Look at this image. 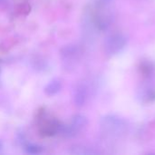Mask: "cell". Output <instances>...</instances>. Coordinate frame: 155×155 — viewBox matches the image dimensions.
<instances>
[{
	"mask_svg": "<svg viewBox=\"0 0 155 155\" xmlns=\"http://www.w3.org/2000/svg\"><path fill=\"white\" fill-rule=\"evenodd\" d=\"M126 123L116 115H105L100 121L101 132L111 137L120 136L126 131Z\"/></svg>",
	"mask_w": 155,
	"mask_h": 155,
	"instance_id": "obj_1",
	"label": "cell"
},
{
	"mask_svg": "<svg viewBox=\"0 0 155 155\" xmlns=\"http://www.w3.org/2000/svg\"><path fill=\"white\" fill-rule=\"evenodd\" d=\"M126 43L127 39L123 34L115 33L106 38L104 43V50L108 55H116L124 50Z\"/></svg>",
	"mask_w": 155,
	"mask_h": 155,
	"instance_id": "obj_2",
	"label": "cell"
},
{
	"mask_svg": "<svg viewBox=\"0 0 155 155\" xmlns=\"http://www.w3.org/2000/svg\"><path fill=\"white\" fill-rule=\"evenodd\" d=\"M60 55L64 64V67L73 69L80 56L79 47L73 44L66 45L60 50Z\"/></svg>",
	"mask_w": 155,
	"mask_h": 155,
	"instance_id": "obj_3",
	"label": "cell"
},
{
	"mask_svg": "<svg viewBox=\"0 0 155 155\" xmlns=\"http://www.w3.org/2000/svg\"><path fill=\"white\" fill-rule=\"evenodd\" d=\"M89 86L85 82H80L76 84L74 94H73V99L75 106L77 107H83L89 97Z\"/></svg>",
	"mask_w": 155,
	"mask_h": 155,
	"instance_id": "obj_4",
	"label": "cell"
},
{
	"mask_svg": "<svg viewBox=\"0 0 155 155\" xmlns=\"http://www.w3.org/2000/svg\"><path fill=\"white\" fill-rule=\"evenodd\" d=\"M138 98L143 102H151L155 99V88L152 84H143L138 90Z\"/></svg>",
	"mask_w": 155,
	"mask_h": 155,
	"instance_id": "obj_5",
	"label": "cell"
},
{
	"mask_svg": "<svg viewBox=\"0 0 155 155\" xmlns=\"http://www.w3.org/2000/svg\"><path fill=\"white\" fill-rule=\"evenodd\" d=\"M87 124H88V120L84 115H83V114H75L72 118L70 126L74 131V133L77 134L79 132H82L84 129H85Z\"/></svg>",
	"mask_w": 155,
	"mask_h": 155,
	"instance_id": "obj_6",
	"label": "cell"
},
{
	"mask_svg": "<svg viewBox=\"0 0 155 155\" xmlns=\"http://www.w3.org/2000/svg\"><path fill=\"white\" fill-rule=\"evenodd\" d=\"M62 89V82L58 78H54L51 80L45 87L44 92L48 96H53L58 94Z\"/></svg>",
	"mask_w": 155,
	"mask_h": 155,
	"instance_id": "obj_7",
	"label": "cell"
},
{
	"mask_svg": "<svg viewBox=\"0 0 155 155\" xmlns=\"http://www.w3.org/2000/svg\"><path fill=\"white\" fill-rule=\"evenodd\" d=\"M71 154H76V155H89V154H96L97 152L93 150L90 147L82 145V144H76L71 147L70 152Z\"/></svg>",
	"mask_w": 155,
	"mask_h": 155,
	"instance_id": "obj_8",
	"label": "cell"
},
{
	"mask_svg": "<svg viewBox=\"0 0 155 155\" xmlns=\"http://www.w3.org/2000/svg\"><path fill=\"white\" fill-rule=\"evenodd\" d=\"M111 14H109L108 12H103V13H100L98 14L97 17H96V24H97V26L100 28V29H106L109 25H110V23H111Z\"/></svg>",
	"mask_w": 155,
	"mask_h": 155,
	"instance_id": "obj_9",
	"label": "cell"
},
{
	"mask_svg": "<svg viewBox=\"0 0 155 155\" xmlns=\"http://www.w3.org/2000/svg\"><path fill=\"white\" fill-rule=\"evenodd\" d=\"M26 152L30 154H39L43 152V148L39 145L35 144H29L26 147Z\"/></svg>",
	"mask_w": 155,
	"mask_h": 155,
	"instance_id": "obj_10",
	"label": "cell"
},
{
	"mask_svg": "<svg viewBox=\"0 0 155 155\" xmlns=\"http://www.w3.org/2000/svg\"><path fill=\"white\" fill-rule=\"evenodd\" d=\"M96 2V4H98L100 6H106L107 5H109L110 3H112L113 0H94Z\"/></svg>",
	"mask_w": 155,
	"mask_h": 155,
	"instance_id": "obj_11",
	"label": "cell"
},
{
	"mask_svg": "<svg viewBox=\"0 0 155 155\" xmlns=\"http://www.w3.org/2000/svg\"><path fill=\"white\" fill-rule=\"evenodd\" d=\"M2 149H3V144H2V143L0 142V153H1V151H2Z\"/></svg>",
	"mask_w": 155,
	"mask_h": 155,
	"instance_id": "obj_12",
	"label": "cell"
},
{
	"mask_svg": "<svg viewBox=\"0 0 155 155\" xmlns=\"http://www.w3.org/2000/svg\"><path fill=\"white\" fill-rule=\"evenodd\" d=\"M5 0H0V3H2V2H4Z\"/></svg>",
	"mask_w": 155,
	"mask_h": 155,
	"instance_id": "obj_13",
	"label": "cell"
}]
</instances>
